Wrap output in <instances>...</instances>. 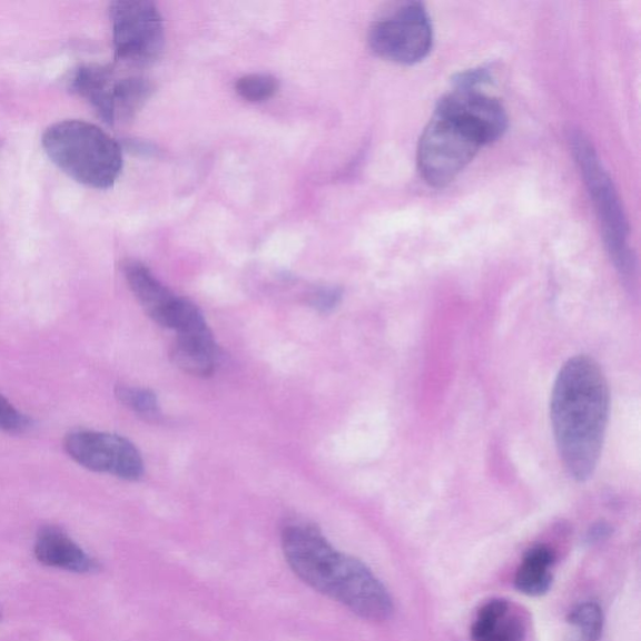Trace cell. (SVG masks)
<instances>
[{
  "mask_svg": "<svg viewBox=\"0 0 641 641\" xmlns=\"http://www.w3.org/2000/svg\"><path fill=\"white\" fill-rule=\"evenodd\" d=\"M116 397L120 404L135 411L140 416L148 420H156L160 416V407L157 395L147 388L118 386Z\"/></svg>",
  "mask_w": 641,
  "mask_h": 641,
  "instance_id": "cell-18",
  "label": "cell"
},
{
  "mask_svg": "<svg viewBox=\"0 0 641 641\" xmlns=\"http://www.w3.org/2000/svg\"><path fill=\"white\" fill-rule=\"evenodd\" d=\"M359 618L385 621L394 613L393 598L363 561L339 554L328 595Z\"/></svg>",
  "mask_w": 641,
  "mask_h": 641,
  "instance_id": "cell-7",
  "label": "cell"
},
{
  "mask_svg": "<svg viewBox=\"0 0 641 641\" xmlns=\"http://www.w3.org/2000/svg\"><path fill=\"white\" fill-rule=\"evenodd\" d=\"M609 415L610 391L603 369L586 355L569 358L551 393L550 420L559 456L579 483L595 474Z\"/></svg>",
  "mask_w": 641,
  "mask_h": 641,
  "instance_id": "cell-1",
  "label": "cell"
},
{
  "mask_svg": "<svg viewBox=\"0 0 641 641\" xmlns=\"http://www.w3.org/2000/svg\"><path fill=\"white\" fill-rule=\"evenodd\" d=\"M124 274L146 314L158 325L174 329L186 298L176 296L147 266L137 260H127Z\"/></svg>",
  "mask_w": 641,
  "mask_h": 641,
  "instance_id": "cell-10",
  "label": "cell"
},
{
  "mask_svg": "<svg viewBox=\"0 0 641 641\" xmlns=\"http://www.w3.org/2000/svg\"><path fill=\"white\" fill-rule=\"evenodd\" d=\"M152 93L154 86L145 77L117 79L114 96L115 124L134 119Z\"/></svg>",
  "mask_w": 641,
  "mask_h": 641,
  "instance_id": "cell-16",
  "label": "cell"
},
{
  "mask_svg": "<svg viewBox=\"0 0 641 641\" xmlns=\"http://www.w3.org/2000/svg\"><path fill=\"white\" fill-rule=\"evenodd\" d=\"M65 447L76 463L96 473L112 474L128 481H136L144 475L142 456L125 437L77 431L67 436Z\"/></svg>",
  "mask_w": 641,
  "mask_h": 641,
  "instance_id": "cell-8",
  "label": "cell"
},
{
  "mask_svg": "<svg viewBox=\"0 0 641 641\" xmlns=\"http://www.w3.org/2000/svg\"><path fill=\"white\" fill-rule=\"evenodd\" d=\"M116 82L117 78L112 69L95 65L82 66L70 77L69 88L72 92L87 99L105 124L114 126Z\"/></svg>",
  "mask_w": 641,
  "mask_h": 641,
  "instance_id": "cell-12",
  "label": "cell"
},
{
  "mask_svg": "<svg viewBox=\"0 0 641 641\" xmlns=\"http://www.w3.org/2000/svg\"><path fill=\"white\" fill-rule=\"evenodd\" d=\"M343 295V289L338 287H320L309 296L308 303L319 313L328 314L341 304Z\"/></svg>",
  "mask_w": 641,
  "mask_h": 641,
  "instance_id": "cell-21",
  "label": "cell"
},
{
  "mask_svg": "<svg viewBox=\"0 0 641 641\" xmlns=\"http://www.w3.org/2000/svg\"><path fill=\"white\" fill-rule=\"evenodd\" d=\"M28 427V417L0 395V428L7 433H23Z\"/></svg>",
  "mask_w": 641,
  "mask_h": 641,
  "instance_id": "cell-20",
  "label": "cell"
},
{
  "mask_svg": "<svg viewBox=\"0 0 641 641\" xmlns=\"http://www.w3.org/2000/svg\"><path fill=\"white\" fill-rule=\"evenodd\" d=\"M284 554L294 573L308 586L328 595L338 551L313 525L294 523L283 530Z\"/></svg>",
  "mask_w": 641,
  "mask_h": 641,
  "instance_id": "cell-9",
  "label": "cell"
},
{
  "mask_svg": "<svg viewBox=\"0 0 641 641\" xmlns=\"http://www.w3.org/2000/svg\"><path fill=\"white\" fill-rule=\"evenodd\" d=\"M555 563L554 551L546 545H538L526 551L523 564L516 571L515 588L527 596L545 595L553 585L551 566Z\"/></svg>",
  "mask_w": 641,
  "mask_h": 641,
  "instance_id": "cell-15",
  "label": "cell"
},
{
  "mask_svg": "<svg viewBox=\"0 0 641 641\" xmlns=\"http://www.w3.org/2000/svg\"><path fill=\"white\" fill-rule=\"evenodd\" d=\"M36 556L47 566L75 571V573H89L97 569L96 561L75 544L63 531L56 527H46L40 531L36 543Z\"/></svg>",
  "mask_w": 641,
  "mask_h": 641,
  "instance_id": "cell-13",
  "label": "cell"
},
{
  "mask_svg": "<svg viewBox=\"0 0 641 641\" xmlns=\"http://www.w3.org/2000/svg\"><path fill=\"white\" fill-rule=\"evenodd\" d=\"M471 635L474 641H524L526 627L506 600L495 599L479 610Z\"/></svg>",
  "mask_w": 641,
  "mask_h": 641,
  "instance_id": "cell-14",
  "label": "cell"
},
{
  "mask_svg": "<svg viewBox=\"0 0 641 641\" xmlns=\"http://www.w3.org/2000/svg\"><path fill=\"white\" fill-rule=\"evenodd\" d=\"M42 145L50 160L80 185L108 189L122 172V147L103 129L85 120L50 126Z\"/></svg>",
  "mask_w": 641,
  "mask_h": 641,
  "instance_id": "cell-3",
  "label": "cell"
},
{
  "mask_svg": "<svg viewBox=\"0 0 641 641\" xmlns=\"http://www.w3.org/2000/svg\"><path fill=\"white\" fill-rule=\"evenodd\" d=\"M116 57L132 66H148L162 55L164 18L149 0H118L109 7Z\"/></svg>",
  "mask_w": 641,
  "mask_h": 641,
  "instance_id": "cell-6",
  "label": "cell"
},
{
  "mask_svg": "<svg viewBox=\"0 0 641 641\" xmlns=\"http://www.w3.org/2000/svg\"><path fill=\"white\" fill-rule=\"evenodd\" d=\"M368 45L388 62L413 66L433 49L434 28L423 3L408 2L377 20L368 32Z\"/></svg>",
  "mask_w": 641,
  "mask_h": 641,
  "instance_id": "cell-5",
  "label": "cell"
},
{
  "mask_svg": "<svg viewBox=\"0 0 641 641\" xmlns=\"http://www.w3.org/2000/svg\"><path fill=\"white\" fill-rule=\"evenodd\" d=\"M507 129L503 105L479 88L455 87L438 100L420 137L417 165L425 183L443 188L469 166L479 150Z\"/></svg>",
  "mask_w": 641,
  "mask_h": 641,
  "instance_id": "cell-2",
  "label": "cell"
},
{
  "mask_svg": "<svg viewBox=\"0 0 641 641\" xmlns=\"http://www.w3.org/2000/svg\"><path fill=\"white\" fill-rule=\"evenodd\" d=\"M571 146L603 226L608 253L620 276L633 285L635 257L629 246V226L617 189L588 138L576 134L571 138Z\"/></svg>",
  "mask_w": 641,
  "mask_h": 641,
  "instance_id": "cell-4",
  "label": "cell"
},
{
  "mask_svg": "<svg viewBox=\"0 0 641 641\" xmlns=\"http://www.w3.org/2000/svg\"><path fill=\"white\" fill-rule=\"evenodd\" d=\"M170 359L185 374L210 377L216 373L219 348L210 328L196 334L177 335Z\"/></svg>",
  "mask_w": 641,
  "mask_h": 641,
  "instance_id": "cell-11",
  "label": "cell"
},
{
  "mask_svg": "<svg viewBox=\"0 0 641 641\" xmlns=\"http://www.w3.org/2000/svg\"><path fill=\"white\" fill-rule=\"evenodd\" d=\"M568 624L566 641H599L604 628L603 610L594 601H588L570 611Z\"/></svg>",
  "mask_w": 641,
  "mask_h": 641,
  "instance_id": "cell-17",
  "label": "cell"
},
{
  "mask_svg": "<svg viewBox=\"0 0 641 641\" xmlns=\"http://www.w3.org/2000/svg\"><path fill=\"white\" fill-rule=\"evenodd\" d=\"M278 88V79L265 73L248 75L239 78L236 82V92L253 103L265 102V100L273 98Z\"/></svg>",
  "mask_w": 641,
  "mask_h": 641,
  "instance_id": "cell-19",
  "label": "cell"
},
{
  "mask_svg": "<svg viewBox=\"0 0 641 641\" xmlns=\"http://www.w3.org/2000/svg\"><path fill=\"white\" fill-rule=\"evenodd\" d=\"M611 534V527L607 523H598L590 527L586 539L589 543H599Z\"/></svg>",
  "mask_w": 641,
  "mask_h": 641,
  "instance_id": "cell-22",
  "label": "cell"
}]
</instances>
